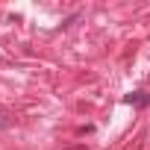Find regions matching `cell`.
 I'll list each match as a JSON object with an SVG mask.
<instances>
[{
  "label": "cell",
  "instance_id": "obj_1",
  "mask_svg": "<svg viewBox=\"0 0 150 150\" xmlns=\"http://www.w3.org/2000/svg\"><path fill=\"white\" fill-rule=\"evenodd\" d=\"M127 103H129V106H150V94H147V91L127 94Z\"/></svg>",
  "mask_w": 150,
  "mask_h": 150
},
{
  "label": "cell",
  "instance_id": "obj_2",
  "mask_svg": "<svg viewBox=\"0 0 150 150\" xmlns=\"http://www.w3.org/2000/svg\"><path fill=\"white\" fill-rule=\"evenodd\" d=\"M3 127H9V115H6L3 109H0V129H3Z\"/></svg>",
  "mask_w": 150,
  "mask_h": 150
}]
</instances>
